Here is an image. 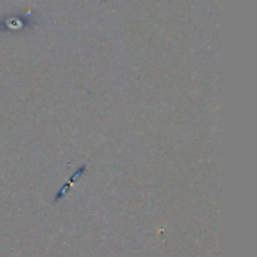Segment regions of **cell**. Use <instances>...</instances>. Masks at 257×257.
Returning a JSON list of instances; mask_svg holds the SVG:
<instances>
[{
  "mask_svg": "<svg viewBox=\"0 0 257 257\" xmlns=\"http://www.w3.org/2000/svg\"><path fill=\"white\" fill-rule=\"evenodd\" d=\"M84 170H86V166H81V167H80V170L74 173V176L71 178V181H69V182H68L66 185H63V187H62V190H60V191H59V193L56 194V197H54V200H53L54 203H57V202H59L60 199H63V196H65V194H66V193H68V191H69L71 188H72V185H74V184H75V182H77V181H78V179H80L81 176H83Z\"/></svg>",
  "mask_w": 257,
  "mask_h": 257,
  "instance_id": "1",
  "label": "cell"
}]
</instances>
